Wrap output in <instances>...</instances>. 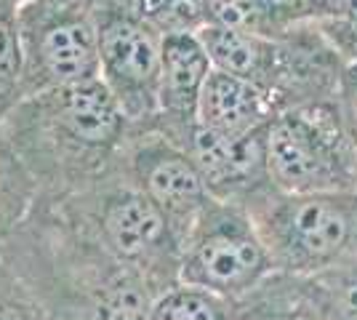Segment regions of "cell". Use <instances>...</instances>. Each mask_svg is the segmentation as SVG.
Wrapping results in <instances>:
<instances>
[{
  "label": "cell",
  "mask_w": 357,
  "mask_h": 320,
  "mask_svg": "<svg viewBox=\"0 0 357 320\" xmlns=\"http://www.w3.org/2000/svg\"><path fill=\"white\" fill-rule=\"evenodd\" d=\"M0 261L32 291L48 320H144L155 302L142 275L45 195L0 245Z\"/></svg>",
  "instance_id": "cell-1"
},
{
  "label": "cell",
  "mask_w": 357,
  "mask_h": 320,
  "mask_svg": "<svg viewBox=\"0 0 357 320\" xmlns=\"http://www.w3.org/2000/svg\"><path fill=\"white\" fill-rule=\"evenodd\" d=\"M0 128L48 198H64L105 176L131 134L99 77L24 96Z\"/></svg>",
  "instance_id": "cell-2"
},
{
  "label": "cell",
  "mask_w": 357,
  "mask_h": 320,
  "mask_svg": "<svg viewBox=\"0 0 357 320\" xmlns=\"http://www.w3.org/2000/svg\"><path fill=\"white\" fill-rule=\"evenodd\" d=\"M51 200L115 259L142 275L155 296L178 286L181 243L163 213L128 176L123 158L96 182Z\"/></svg>",
  "instance_id": "cell-3"
},
{
  "label": "cell",
  "mask_w": 357,
  "mask_h": 320,
  "mask_svg": "<svg viewBox=\"0 0 357 320\" xmlns=\"http://www.w3.org/2000/svg\"><path fill=\"white\" fill-rule=\"evenodd\" d=\"M200 40L216 70L253 83L278 112L339 96L344 64L310 22L280 38L206 24Z\"/></svg>",
  "instance_id": "cell-4"
},
{
  "label": "cell",
  "mask_w": 357,
  "mask_h": 320,
  "mask_svg": "<svg viewBox=\"0 0 357 320\" xmlns=\"http://www.w3.org/2000/svg\"><path fill=\"white\" fill-rule=\"evenodd\" d=\"M248 211L275 273L312 277L357 261V190L310 195L272 190Z\"/></svg>",
  "instance_id": "cell-5"
},
{
  "label": "cell",
  "mask_w": 357,
  "mask_h": 320,
  "mask_svg": "<svg viewBox=\"0 0 357 320\" xmlns=\"http://www.w3.org/2000/svg\"><path fill=\"white\" fill-rule=\"evenodd\" d=\"M272 187L288 195L357 190V155L339 96L278 112L267 125Z\"/></svg>",
  "instance_id": "cell-6"
},
{
  "label": "cell",
  "mask_w": 357,
  "mask_h": 320,
  "mask_svg": "<svg viewBox=\"0 0 357 320\" xmlns=\"http://www.w3.org/2000/svg\"><path fill=\"white\" fill-rule=\"evenodd\" d=\"M272 270L267 245L248 208L211 200L181 243L178 283L238 302Z\"/></svg>",
  "instance_id": "cell-7"
},
{
  "label": "cell",
  "mask_w": 357,
  "mask_h": 320,
  "mask_svg": "<svg viewBox=\"0 0 357 320\" xmlns=\"http://www.w3.org/2000/svg\"><path fill=\"white\" fill-rule=\"evenodd\" d=\"M24 96L99 77V32L91 0H35L16 8Z\"/></svg>",
  "instance_id": "cell-8"
},
{
  "label": "cell",
  "mask_w": 357,
  "mask_h": 320,
  "mask_svg": "<svg viewBox=\"0 0 357 320\" xmlns=\"http://www.w3.org/2000/svg\"><path fill=\"white\" fill-rule=\"evenodd\" d=\"M99 32V80L115 96L131 128L158 115L163 35L136 11V0H91Z\"/></svg>",
  "instance_id": "cell-9"
},
{
  "label": "cell",
  "mask_w": 357,
  "mask_h": 320,
  "mask_svg": "<svg viewBox=\"0 0 357 320\" xmlns=\"http://www.w3.org/2000/svg\"><path fill=\"white\" fill-rule=\"evenodd\" d=\"M123 166L136 187L165 216L178 243H184L187 232L213 200L187 150L158 131L131 128L123 150Z\"/></svg>",
  "instance_id": "cell-10"
},
{
  "label": "cell",
  "mask_w": 357,
  "mask_h": 320,
  "mask_svg": "<svg viewBox=\"0 0 357 320\" xmlns=\"http://www.w3.org/2000/svg\"><path fill=\"white\" fill-rule=\"evenodd\" d=\"M184 150L200 171L211 198L248 208L275 190L267 166V125L245 137H219L197 125Z\"/></svg>",
  "instance_id": "cell-11"
},
{
  "label": "cell",
  "mask_w": 357,
  "mask_h": 320,
  "mask_svg": "<svg viewBox=\"0 0 357 320\" xmlns=\"http://www.w3.org/2000/svg\"><path fill=\"white\" fill-rule=\"evenodd\" d=\"M211 70L213 64L200 32L165 35L160 51L158 115L147 125L149 131L163 134L184 150L197 128V105Z\"/></svg>",
  "instance_id": "cell-12"
},
{
  "label": "cell",
  "mask_w": 357,
  "mask_h": 320,
  "mask_svg": "<svg viewBox=\"0 0 357 320\" xmlns=\"http://www.w3.org/2000/svg\"><path fill=\"white\" fill-rule=\"evenodd\" d=\"M278 115L267 93L222 70H211L197 105V125L219 137H245L269 125Z\"/></svg>",
  "instance_id": "cell-13"
},
{
  "label": "cell",
  "mask_w": 357,
  "mask_h": 320,
  "mask_svg": "<svg viewBox=\"0 0 357 320\" xmlns=\"http://www.w3.org/2000/svg\"><path fill=\"white\" fill-rule=\"evenodd\" d=\"M206 16L213 27L280 38L310 22V0H206Z\"/></svg>",
  "instance_id": "cell-14"
},
{
  "label": "cell",
  "mask_w": 357,
  "mask_h": 320,
  "mask_svg": "<svg viewBox=\"0 0 357 320\" xmlns=\"http://www.w3.org/2000/svg\"><path fill=\"white\" fill-rule=\"evenodd\" d=\"M288 277L296 320H357V261L312 277Z\"/></svg>",
  "instance_id": "cell-15"
},
{
  "label": "cell",
  "mask_w": 357,
  "mask_h": 320,
  "mask_svg": "<svg viewBox=\"0 0 357 320\" xmlns=\"http://www.w3.org/2000/svg\"><path fill=\"white\" fill-rule=\"evenodd\" d=\"M38 195V184L0 128V245L24 222Z\"/></svg>",
  "instance_id": "cell-16"
},
{
  "label": "cell",
  "mask_w": 357,
  "mask_h": 320,
  "mask_svg": "<svg viewBox=\"0 0 357 320\" xmlns=\"http://www.w3.org/2000/svg\"><path fill=\"white\" fill-rule=\"evenodd\" d=\"M144 320H235V307L211 291L178 283L155 296Z\"/></svg>",
  "instance_id": "cell-17"
},
{
  "label": "cell",
  "mask_w": 357,
  "mask_h": 320,
  "mask_svg": "<svg viewBox=\"0 0 357 320\" xmlns=\"http://www.w3.org/2000/svg\"><path fill=\"white\" fill-rule=\"evenodd\" d=\"M24 99V54L16 6L0 0V123Z\"/></svg>",
  "instance_id": "cell-18"
},
{
  "label": "cell",
  "mask_w": 357,
  "mask_h": 320,
  "mask_svg": "<svg viewBox=\"0 0 357 320\" xmlns=\"http://www.w3.org/2000/svg\"><path fill=\"white\" fill-rule=\"evenodd\" d=\"M310 24L344 67L357 64V0H310Z\"/></svg>",
  "instance_id": "cell-19"
},
{
  "label": "cell",
  "mask_w": 357,
  "mask_h": 320,
  "mask_svg": "<svg viewBox=\"0 0 357 320\" xmlns=\"http://www.w3.org/2000/svg\"><path fill=\"white\" fill-rule=\"evenodd\" d=\"M136 11L160 35L200 32L208 24L206 0H136Z\"/></svg>",
  "instance_id": "cell-20"
},
{
  "label": "cell",
  "mask_w": 357,
  "mask_h": 320,
  "mask_svg": "<svg viewBox=\"0 0 357 320\" xmlns=\"http://www.w3.org/2000/svg\"><path fill=\"white\" fill-rule=\"evenodd\" d=\"M0 320H48L32 291L0 261Z\"/></svg>",
  "instance_id": "cell-21"
},
{
  "label": "cell",
  "mask_w": 357,
  "mask_h": 320,
  "mask_svg": "<svg viewBox=\"0 0 357 320\" xmlns=\"http://www.w3.org/2000/svg\"><path fill=\"white\" fill-rule=\"evenodd\" d=\"M339 109H342L344 128L357 155V64L344 67L342 83H339Z\"/></svg>",
  "instance_id": "cell-22"
},
{
  "label": "cell",
  "mask_w": 357,
  "mask_h": 320,
  "mask_svg": "<svg viewBox=\"0 0 357 320\" xmlns=\"http://www.w3.org/2000/svg\"><path fill=\"white\" fill-rule=\"evenodd\" d=\"M8 3H14L16 8H19V6H27V3H35V0H8Z\"/></svg>",
  "instance_id": "cell-23"
}]
</instances>
